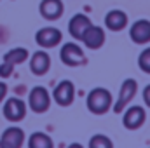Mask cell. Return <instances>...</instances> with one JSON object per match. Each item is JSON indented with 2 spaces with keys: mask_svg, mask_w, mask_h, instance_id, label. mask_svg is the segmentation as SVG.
I'll use <instances>...</instances> for the list:
<instances>
[{
  "mask_svg": "<svg viewBox=\"0 0 150 148\" xmlns=\"http://www.w3.org/2000/svg\"><path fill=\"white\" fill-rule=\"evenodd\" d=\"M30 148H52V140L45 132H33L28 141Z\"/></svg>",
  "mask_w": 150,
  "mask_h": 148,
  "instance_id": "cell-17",
  "label": "cell"
},
{
  "mask_svg": "<svg viewBox=\"0 0 150 148\" xmlns=\"http://www.w3.org/2000/svg\"><path fill=\"white\" fill-rule=\"evenodd\" d=\"M49 68H51V58H49V54L44 52V51L33 52V56L30 58V70H32V73L40 77V75L47 73Z\"/></svg>",
  "mask_w": 150,
  "mask_h": 148,
  "instance_id": "cell-14",
  "label": "cell"
},
{
  "mask_svg": "<svg viewBox=\"0 0 150 148\" xmlns=\"http://www.w3.org/2000/svg\"><path fill=\"white\" fill-rule=\"evenodd\" d=\"M80 42H84L87 49H93V51L100 49V47L105 44V32H103V28H101V26H96V25H91V26L84 32Z\"/></svg>",
  "mask_w": 150,
  "mask_h": 148,
  "instance_id": "cell-10",
  "label": "cell"
},
{
  "mask_svg": "<svg viewBox=\"0 0 150 148\" xmlns=\"http://www.w3.org/2000/svg\"><path fill=\"white\" fill-rule=\"evenodd\" d=\"M28 105H30V108L35 113H44V111L49 110V106H51V94L47 92L45 87L37 85L28 94Z\"/></svg>",
  "mask_w": 150,
  "mask_h": 148,
  "instance_id": "cell-3",
  "label": "cell"
},
{
  "mask_svg": "<svg viewBox=\"0 0 150 148\" xmlns=\"http://www.w3.org/2000/svg\"><path fill=\"white\" fill-rule=\"evenodd\" d=\"M143 101H145V105L150 108V85H147L145 91H143Z\"/></svg>",
  "mask_w": 150,
  "mask_h": 148,
  "instance_id": "cell-20",
  "label": "cell"
},
{
  "mask_svg": "<svg viewBox=\"0 0 150 148\" xmlns=\"http://www.w3.org/2000/svg\"><path fill=\"white\" fill-rule=\"evenodd\" d=\"M138 66H140V70H142V72L150 73V47H145V49L140 52Z\"/></svg>",
  "mask_w": 150,
  "mask_h": 148,
  "instance_id": "cell-19",
  "label": "cell"
},
{
  "mask_svg": "<svg viewBox=\"0 0 150 148\" xmlns=\"http://www.w3.org/2000/svg\"><path fill=\"white\" fill-rule=\"evenodd\" d=\"M112 94H110V91L108 89H103V87H94L89 94H87V101H86V105H87V108L91 113H94V115H103V113H107V111L112 108Z\"/></svg>",
  "mask_w": 150,
  "mask_h": 148,
  "instance_id": "cell-1",
  "label": "cell"
},
{
  "mask_svg": "<svg viewBox=\"0 0 150 148\" xmlns=\"http://www.w3.org/2000/svg\"><path fill=\"white\" fill-rule=\"evenodd\" d=\"M5 94H7V85L4 82H0V101L5 98Z\"/></svg>",
  "mask_w": 150,
  "mask_h": 148,
  "instance_id": "cell-21",
  "label": "cell"
},
{
  "mask_svg": "<svg viewBox=\"0 0 150 148\" xmlns=\"http://www.w3.org/2000/svg\"><path fill=\"white\" fill-rule=\"evenodd\" d=\"M52 98L59 106H70L75 98V85L70 80H61L56 85V89L52 92Z\"/></svg>",
  "mask_w": 150,
  "mask_h": 148,
  "instance_id": "cell-5",
  "label": "cell"
},
{
  "mask_svg": "<svg viewBox=\"0 0 150 148\" xmlns=\"http://www.w3.org/2000/svg\"><path fill=\"white\" fill-rule=\"evenodd\" d=\"M26 115V105L18 99V98H11L5 101L4 105V117L9 120V122H19L23 120Z\"/></svg>",
  "mask_w": 150,
  "mask_h": 148,
  "instance_id": "cell-7",
  "label": "cell"
},
{
  "mask_svg": "<svg viewBox=\"0 0 150 148\" xmlns=\"http://www.w3.org/2000/svg\"><path fill=\"white\" fill-rule=\"evenodd\" d=\"M129 37L134 44H149L150 42V21L149 19H138L131 25Z\"/></svg>",
  "mask_w": 150,
  "mask_h": 148,
  "instance_id": "cell-11",
  "label": "cell"
},
{
  "mask_svg": "<svg viewBox=\"0 0 150 148\" xmlns=\"http://www.w3.org/2000/svg\"><path fill=\"white\" fill-rule=\"evenodd\" d=\"M59 58H61V61H63L67 66H79V65H82V63L86 61L82 49H80L77 44H72V42H70V44H65V45L61 47Z\"/></svg>",
  "mask_w": 150,
  "mask_h": 148,
  "instance_id": "cell-6",
  "label": "cell"
},
{
  "mask_svg": "<svg viewBox=\"0 0 150 148\" xmlns=\"http://www.w3.org/2000/svg\"><path fill=\"white\" fill-rule=\"evenodd\" d=\"M145 120H147V115H145V110L142 106H129L124 113V117H122L124 127H127L131 131L140 129L145 124Z\"/></svg>",
  "mask_w": 150,
  "mask_h": 148,
  "instance_id": "cell-9",
  "label": "cell"
},
{
  "mask_svg": "<svg viewBox=\"0 0 150 148\" xmlns=\"http://www.w3.org/2000/svg\"><path fill=\"white\" fill-rule=\"evenodd\" d=\"M91 25H93V23H91V19H89L87 16H84V14H75L74 18L70 19V23H68L70 35H72L75 40H80L82 35H84V32H86Z\"/></svg>",
  "mask_w": 150,
  "mask_h": 148,
  "instance_id": "cell-16",
  "label": "cell"
},
{
  "mask_svg": "<svg viewBox=\"0 0 150 148\" xmlns=\"http://www.w3.org/2000/svg\"><path fill=\"white\" fill-rule=\"evenodd\" d=\"M89 147L91 148H112L113 143L110 141V138H107L103 134H94L89 140Z\"/></svg>",
  "mask_w": 150,
  "mask_h": 148,
  "instance_id": "cell-18",
  "label": "cell"
},
{
  "mask_svg": "<svg viewBox=\"0 0 150 148\" xmlns=\"http://www.w3.org/2000/svg\"><path fill=\"white\" fill-rule=\"evenodd\" d=\"M38 11H40V14H42L44 19L56 21V19L63 14L65 7H63V2H61V0H42Z\"/></svg>",
  "mask_w": 150,
  "mask_h": 148,
  "instance_id": "cell-13",
  "label": "cell"
},
{
  "mask_svg": "<svg viewBox=\"0 0 150 148\" xmlns=\"http://www.w3.org/2000/svg\"><path fill=\"white\" fill-rule=\"evenodd\" d=\"M105 26L112 32H120L127 26V14L124 11L113 9L105 16Z\"/></svg>",
  "mask_w": 150,
  "mask_h": 148,
  "instance_id": "cell-15",
  "label": "cell"
},
{
  "mask_svg": "<svg viewBox=\"0 0 150 148\" xmlns=\"http://www.w3.org/2000/svg\"><path fill=\"white\" fill-rule=\"evenodd\" d=\"M23 141H25V132L23 129L19 127H9L2 132V138H0V147L4 148H19L23 147Z\"/></svg>",
  "mask_w": 150,
  "mask_h": 148,
  "instance_id": "cell-12",
  "label": "cell"
},
{
  "mask_svg": "<svg viewBox=\"0 0 150 148\" xmlns=\"http://www.w3.org/2000/svg\"><path fill=\"white\" fill-rule=\"evenodd\" d=\"M28 56H30V54H28V49H25V47H14V49H11L9 52H5L4 63L0 65V77H2V78L11 77L14 66L25 63V61L28 59Z\"/></svg>",
  "mask_w": 150,
  "mask_h": 148,
  "instance_id": "cell-2",
  "label": "cell"
},
{
  "mask_svg": "<svg viewBox=\"0 0 150 148\" xmlns=\"http://www.w3.org/2000/svg\"><path fill=\"white\" fill-rule=\"evenodd\" d=\"M136 91H138V84H136V80H134V78H126V80L122 82V85H120L119 98H117L115 105L112 106L113 111H115V113H120V111H124V108L129 105V101L134 98Z\"/></svg>",
  "mask_w": 150,
  "mask_h": 148,
  "instance_id": "cell-4",
  "label": "cell"
},
{
  "mask_svg": "<svg viewBox=\"0 0 150 148\" xmlns=\"http://www.w3.org/2000/svg\"><path fill=\"white\" fill-rule=\"evenodd\" d=\"M61 38H63V35L58 28H40L35 33V42L40 47H45V49L56 47L61 42Z\"/></svg>",
  "mask_w": 150,
  "mask_h": 148,
  "instance_id": "cell-8",
  "label": "cell"
}]
</instances>
